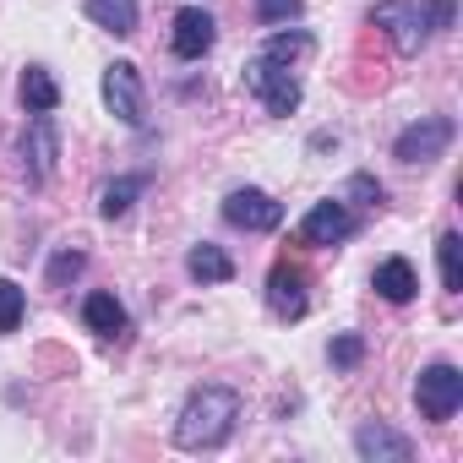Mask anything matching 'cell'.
<instances>
[{
  "label": "cell",
  "instance_id": "cell-24",
  "mask_svg": "<svg viewBox=\"0 0 463 463\" xmlns=\"http://www.w3.org/2000/svg\"><path fill=\"white\" fill-rule=\"evenodd\" d=\"M82 273V251H61L55 262H50V284H66V279H77Z\"/></svg>",
  "mask_w": 463,
  "mask_h": 463
},
{
  "label": "cell",
  "instance_id": "cell-17",
  "mask_svg": "<svg viewBox=\"0 0 463 463\" xmlns=\"http://www.w3.org/2000/svg\"><path fill=\"white\" fill-rule=\"evenodd\" d=\"M88 17L104 28V33H137V0H88Z\"/></svg>",
  "mask_w": 463,
  "mask_h": 463
},
{
  "label": "cell",
  "instance_id": "cell-22",
  "mask_svg": "<svg viewBox=\"0 0 463 463\" xmlns=\"http://www.w3.org/2000/svg\"><path fill=\"white\" fill-rule=\"evenodd\" d=\"M300 17V0H257V23L273 28V23H295Z\"/></svg>",
  "mask_w": 463,
  "mask_h": 463
},
{
  "label": "cell",
  "instance_id": "cell-21",
  "mask_svg": "<svg viewBox=\"0 0 463 463\" xmlns=\"http://www.w3.org/2000/svg\"><path fill=\"white\" fill-rule=\"evenodd\" d=\"M306 50H311V33H300V28L268 39V55H273V61H295V55H306Z\"/></svg>",
  "mask_w": 463,
  "mask_h": 463
},
{
  "label": "cell",
  "instance_id": "cell-9",
  "mask_svg": "<svg viewBox=\"0 0 463 463\" xmlns=\"http://www.w3.org/2000/svg\"><path fill=\"white\" fill-rule=\"evenodd\" d=\"M354 235V213L344 202H317L306 218H300V241L306 246H338Z\"/></svg>",
  "mask_w": 463,
  "mask_h": 463
},
{
  "label": "cell",
  "instance_id": "cell-7",
  "mask_svg": "<svg viewBox=\"0 0 463 463\" xmlns=\"http://www.w3.org/2000/svg\"><path fill=\"white\" fill-rule=\"evenodd\" d=\"M223 218L235 223V229H246V235H268V229L284 223V202H273V196L257 191V185H241V191L223 196Z\"/></svg>",
  "mask_w": 463,
  "mask_h": 463
},
{
  "label": "cell",
  "instance_id": "cell-1",
  "mask_svg": "<svg viewBox=\"0 0 463 463\" xmlns=\"http://www.w3.org/2000/svg\"><path fill=\"white\" fill-rule=\"evenodd\" d=\"M235 420H241V392L235 387H196L185 403H180V420H175V441L185 452H213L235 436Z\"/></svg>",
  "mask_w": 463,
  "mask_h": 463
},
{
  "label": "cell",
  "instance_id": "cell-23",
  "mask_svg": "<svg viewBox=\"0 0 463 463\" xmlns=\"http://www.w3.org/2000/svg\"><path fill=\"white\" fill-rule=\"evenodd\" d=\"M327 354H333V365H338V371H354V365H360V354H365V344H360V333H344V338H333V349H327Z\"/></svg>",
  "mask_w": 463,
  "mask_h": 463
},
{
  "label": "cell",
  "instance_id": "cell-4",
  "mask_svg": "<svg viewBox=\"0 0 463 463\" xmlns=\"http://www.w3.org/2000/svg\"><path fill=\"white\" fill-rule=\"evenodd\" d=\"M246 88H251L273 115H295V109H300V82H295L289 61H273L268 50L246 66Z\"/></svg>",
  "mask_w": 463,
  "mask_h": 463
},
{
  "label": "cell",
  "instance_id": "cell-20",
  "mask_svg": "<svg viewBox=\"0 0 463 463\" xmlns=\"http://www.w3.org/2000/svg\"><path fill=\"white\" fill-rule=\"evenodd\" d=\"M23 317H28V295H23V284L0 279V333H17Z\"/></svg>",
  "mask_w": 463,
  "mask_h": 463
},
{
  "label": "cell",
  "instance_id": "cell-6",
  "mask_svg": "<svg viewBox=\"0 0 463 463\" xmlns=\"http://www.w3.org/2000/svg\"><path fill=\"white\" fill-rule=\"evenodd\" d=\"M452 115H425V120H414L409 131H398V142H392V158L398 164H430V158H441L447 153V142H452Z\"/></svg>",
  "mask_w": 463,
  "mask_h": 463
},
{
  "label": "cell",
  "instance_id": "cell-5",
  "mask_svg": "<svg viewBox=\"0 0 463 463\" xmlns=\"http://www.w3.org/2000/svg\"><path fill=\"white\" fill-rule=\"evenodd\" d=\"M104 104H109V115L126 120V126H142V120H147V88H142V71H137L131 61H115V66L104 71Z\"/></svg>",
  "mask_w": 463,
  "mask_h": 463
},
{
  "label": "cell",
  "instance_id": "cell-25",
  "mask_svg": "<svg viewBox=\"0 0 463 463\" xmlns=\"http://www.w3.org/2000/svg\"><path fill=\"white\" fill-rule=\"evenodd\" d=\"M349 196H365L371 207H382V185H376L371 175H354V180H349Z\"/></svg>",
  "mask_w": 463,
  "mask_h": 463
},
{
  "label": "cell",
  "instance_id": "cell-15",
  "mask_svg": "<svg viewBox=\"0 0 463 463\" xmlns=\"http://www.w3.org/2000/svg\"><path fill=\"white\" fill-rule=\"evenodd\" d=\"M185 273L196 279V284H229L235 279V262H229V251L223 246H191V257H185Z\"/></svg>",
  "mask_w": 463,
  "mask_h": 463
},
{
  "label": "cell",
  "instance_id": "cell-2",
  "mask_svg": "<svg viewBox=\"0 0 463 463\" xmlns=\"http://www.w3.org/2000/svg\"><path fill=\"white\" fill-rule=\"evenodd\" d=\"M452 17H458L452 0H392V6H376V12H371V23L387 28V39H392L403 55L425 50L441 28H452Z\"/></svg>",
  "mask_w": 463,
  "mask_h": 463
},
{
  "label": "cell",
  "instance_id": "cell-14",
  "mask_svg": "<svg viewBox=\"0 0 463 463\" xmlns=\"http://www.w3.org/2000/svg\"><path fill=\"white\" fill-rule=\"evenodd\" d=\"M371 284H376V295H382V300H392V306H409V300H414V289H420V279H414V268H409L403 257H387V262L376 268V279H371Z\"/></svg>",
  "mask_w": 463,
  "mask_h": 463
},
{
  "label": "cell",
  "instance_id": "cell-10",
  "mask_svg": "<svg viewBox=\"0 0 463 463\" xmlns=\"http://www.w3.org/2000/svg\"><path fill=\"white\" fill-rule=\"evenodd\" d=\"M213 39H218V23H213L202 6H185V12H175V33H169V50H175L180 61H202V55L213 50Z\"/></svg>",
  "mask_w": 463,
  "mask_h": 463
},
{
  "label": "cell",
  "instance_id": "cell-16",
  "mask_svg": "<svg viewBox=\"0 0 463 463\" xmlns=\"http://www.w3.org/2000/svg\"><path fill=\"white\" fill-rule=\"evenodd\" d=\"M23 104H28V115H55L61 82H55L44 66H28V71H23Z\"/></svg>",
  "mask_w": 463,
  "mask_h": 463
},
{
  "label": "cell",
  "instance_id": "cell-3",
  "mask_svg": "<svg viewBox=\"0 0 463 463\" xmlns=\"http://www.w3.org/2000/svg\"><path fill=\"white\" fill-rule=\"evenodd\" d=\"M414 403H420V414L430 420V425H447L458 409H463V371L458 365H425L420 371V382H414Z\"/></svg>",
  "mask_w": 463,
  "mask_h": 463
},
{
  "label": "cell",
  "instance_id": "cell-18",
  "mask_svg": "<svg viewBox=\"0 0 463 463\" xmlns=\"http://www.w3.org/2000/svg\"><path fill=\"white\" fill-rule=\"evenodd\" d=\"M142 185H147L142 175H120V180H109V185L99 191V213H104V218H126V213L137 207Z\"/></svg>",
  "mask_w": 463,
  "mask_h": 463
},
{
  "label": "cell",
  "instance_id": "cell-8",
  "mask_svg": "<svg viewBox=\"0 0 463 463\" xmlns=\"http://www.w3.org/2000/svg\"><path fill=\"white\" fill-rule=\"evenodd\" d=\"M23 164H28V180L33 185H44L55 175V164H61V131H55L50 115H33L28 120V131H23Z\"/></svg>",
  "mask_w": 463,
  "mask_h": 463
},
{
  "label": "cell",
  "instance_id": "cell-13",
  "mask_svg": "<svg viewBox=\"0 0 463 463\" xmlns=\"http://www.w3.org/2000/svg\"><path fill=\"white\" fill-rule=\"evenodd\" d=\"M82 322H88L99 338H120V333H126V306H120L109 289H93V295L82 300Z\"/></svg>",
  "mask_w": 463,
  "mask_h": 463
},
{
  "label": "cell",
  "instance_id": "cell-19",
  "mask_svg": "<svg viewBox=\"0 0 463 463\" xmlns=\"http://www.w3.org/2000/svg\"><path fill=\"white\" fill-rule=\"evenodd\" d=\"M436 262H441V284L447 289H463V241L452 235V229L436 241Z\"/></svg>",
  "mask_w": 463,
  "mask_h": 463
},
{
  "label": "cell",
  "instance_id": "cell-11",
  "mask_svg": "<svg viewBox=\"0 0 463 463\" xmlns=\"http://www.w3.org/2000/svg\"><path fill=\"white\" fill-rule=\"evenodd\" d=\"M268 306H273V317L300 322V317H306V306H311V295H306V273H300V268H289V262H279V268L268 273Z\"/></svg>",
  "mask_w": 463,
  "mask_h": 463
},
{
  "label": "cell",
  "instance_id": "cell-12",
  "mask_svg": "<svg viewBox=\"0 0 463 463\" xmlns=\"http://www.w3.org/2000/svg\"><path fill=\"white\" fill-rule=\"evenodd\" d=\"M354 452H360L365 463H409V458H414L409 436L387 430L382 420H371V425H360V430H354Z\"/></svg>",
  "mask_w": 463,
  "mask_h": 463
}]
</instances>
